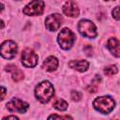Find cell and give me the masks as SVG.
<instances>
[{"label": "cell", "mask_w": 120, "mask_h": 120, "mask_svg": "<svg viewBox=\"0 0 120 120\" xmlns=\"http://www.w3.org/2000/svg\"><path fill=\"white\" fill-rule=\"evenodd\" d=\"M53 94H54L53 86L49 81H43L36 86L35 95L37 98L42 103L49 102L52 98Z\"/></svg>", "instance_id": "cell-1"}, {"label": "cell", "mask_w": 120, "mask_h": 120, "mask_svg": "<svg viewBox=\"0 0 120 120\" xmlns=\"http://www.w3.org/2000/svg\"><path fill=\"white\" fill-rule=\"evenodd\" d=\"M94 108L101 112V113H109L112 111V109L114 108V100L109 97V96H105V97H98L97 98L94 102H93Z\"/></svg>", "instance_id": "cell-2"}, {"label": "cell", "mask_w": 120, "mask_h": 120, "mask_svg": "<svg viewBox=\"0 0 120 120\" xmlns=\"http://www.w3.org/2000/svg\"><path fill=\"white\" fill-rule=\"evenodd\" d=\"M75 34L68 28H63L58 34V43L64 50H68L72 47L75 41Z\"/></svg>", "instance_id": "cell-3"}, {"label": "cell", "mask_w": 120, "mask_h": 120, "mask_svg": "<svg viewBox=\"0 0 120 120\" xmlns=\"http://www.w3.org/2000/svg\"><path fill=\"white\" fill-rule=\"evenodd\" d=\"M78 30L82 36L84 38H94L98 36L97 27L91 21L88 20H82L78 23Z\"/></svg>", "instance_id": "cell-4"}, {"label": "cell", "mask_w": 120, "mask_h": 120, "mask_svg": "<svg viewBox=\"0 0 120 120\" xmlns=\"http://www.w3.org/2000/svg\"><path fill=\"white\" fill-rule=\"evenodd\" d=\"M17 44L12 40H7L0 45V54L6 59H12L17 54Z\"/></svg>", "instance_id": "cell-5"}, {"label": "cell", "mask_w": 120, "mask_h": 120, "mask_svg": "<svg viewBox=\"0 0 120 120\" xmlns=\"http://www.w3.org/2000/svg\"><path fill=\"white\" fill-rule=\"evenodd\" d=\"M43 11H44V2L42 0H33L22 9V12L25 15H29V16L41 15Z\"/></svg>", "instance_id": "cell-6"}, {"label": "cell", "mask_w": 120, "mask_h": 120, "mask_svg": "<svg viewBox=\"0 0 120 120\" xmlns=\"http://www.w3.org/2000/svg\"><path fill=\"white\" fill-rule=\"evenodd\" d=\"M38 54L32 49H25L22 53V63L26 68H34L38 64Z\"/></svg>", "instance_id": "cell-7"}, {"label": "cell", "mask_w": 120, "mask_h": 120, "mask_svg": "<svg viewBox=\"0 0 120 120\" xmlns=\"http://www.w3.org/2000/svg\"><path fill=\"white\" fill-rule=\"evenodd\" d=\"M7 108L9 112H17L20 113H23L27 111V109L29 108V105H28V103H26L17 98H14L7 103Z\"/></svg>", "instance_id": "cell-8"}, {"label": "cell", "mask_w": 120, "mask_h": 120, "mask_svg": "<svg viewBox=\"0 0 120 120\" xmlns=\"http://www.w3.org/2000/svg\"><path fill=\"white\" fill-rule=\"evenodd\" d=\"M63 22V17L58 14V13H54L52 15H49L46 20H45V25L47 27L48 30L50 31H56L62 24Z\"/></svg>", "instance_id": "cell-9"}, {"label": "cell", "mask_w": 120, "mask_h": 120, "mask_svg": "<svg viewBox=\"0 0 120 120\" xmlns=\"http://www.w3.org/2000/svg\"><path fill=\"white\" fill-rule=\"evenodd\" d=\"M63 12L68 17H78L80 14V9L74 1L68 0L63 6Z\"/></svg>", "instance_id": "cell-10"}, {"label": "cell", "mask_w": 120, "mask_h": 120, "mask_svg": "<svg viewBox=\"0 0 120 120\" xmlns=\"http://www.w3.org/2000/svg\"><path fill=\"white\" fill-rule=\"evenodd\" d=\"M6 71L10 72L11 76H12V80L14 82H20L23 79V73L21 69H19L16 66L14 65H8L6 67Z\"/></svg>", "instance_id": "cell-11"}, {"label": "cell", "mask_w": 120, "mask_h": 120, "mask_svg": "<svg viewBox=\"0 0 120 120\" xmlns=\"http://www.w3.org/2000/svg\"><path fill=\"white\" fill-rule=\"evenodd\" d=\"M58 60L54 56H49L45 59V61L42 64V68H44L47 71H54L58 68Z\"/></svg>", "instance_id": "cell-12"}, {"label": "cell", "mask_w": 120, "mask_h": 120, "mask_svg": "<svg viewBox=\"0 0 120 120\" xmlns=\"http://www.w3.org/2000/svg\"><path fill=\"white\" fill-rule=\"evenodd\" d=\"M68 66L72 68L77 69L80 72H83L88 69L89 63L86 60H72L68 63Z\"/></svg>", "instance_id": "cell-13"}, {"label": "cell", "mask_w": 120, "mask_h": 120, "mask_svg": "<svg viewBox=\"0 0 120 120\" xmlns=\"http://www.w3.org/2000/svg\"><path fill=\"white\" fill-rule=\"evenodd\" d=\"M107 47L110 52L116 57L120 56V49H119V40L116 38H111L107 42Z\"/></svg>", "instance_id": "cell-14"}, {"label": "cell", "mask_w": 120, "mask_h": 120, "mask_svg": "<svg viewBox=\"0 0 120 120\" xmlns=\"http://www.w3.org/2000/svg\"><path fill=\"white\" fill-rule=\"evenodd\" d=\"M53 107L58 111H66L68 109V102L62 98H58L53 103Z\"/></svg>", "instance_id": "cell-15"}, {"label": "cell", "mask_w": 120, "mask_h": 120, "mask_svg": "<svg viewBox=\"0 0 120 120\" xmlns=\"http://www.w3.org/2000/svg\"><path fill=\"white\" fill-rule=\"evenodd\" d=\"M117 71H118V69H117L116 66H109V67H106L104 68V73L107 76H111V75L116 74Z\"/></svg>", "instance_id": "cell-16"}, {"label": "cell", "mask_w": 120, "mask_h": 120, "mask_svg": "<svg viewBox=\"0 0 120 120\" xmlns=\"http://www.w3.org/2000/svg\"><path fill=\"white\" fill-rule=\"evenodd\" d=\"M81 98H82V94L81 93H79L78 91H72L71 92V98L74 100V101H79L80 99H81Z\"/></svg>", "instance_id": "cell-17"}, {"label": "cell", "mask_w": 120, "mask_h": 120, "mask_svg": "<svg viewBox=\"0 0 120 120\" xmlns=\"http://www.w3.org/2000/svg\"><path fill=\"white\" fill-rule=\"evenodd\" d=\"M83 51H84V52H85V54H86L87 56H91V55H92L93 49H92V46H91V45H86V46H84Z\"/></svg>", "instance_id": "cell-18"}, {"label": "cell", "mask_w": 120, "mask_h": 120, "mask_svg": "<svg viewBox=\"0 0 120 120\" xmlns=\"http://www.w3.org/2000/svg\"><path fill=\"white\" fill-rule=\"evenodd\" d=\"M112 16H113V18H114L115 20H117V21L119 20V7H118V6L115 7L114 9H112Z\"/></svg>", "instance_id": "cell-19"}, {"label": "cell", "mask_w": 120, "mask_h": 120, "mask_svg": "<svg viewBox=\"0 0 120 120\" xmlns=\"http://www.w3.org/2000/svg\"><path fill=\"white\" fill-rule=\"evenodd\" d=\"M7 95V89L3 86H0V101H2Z\"/></svg>", "instance_id": "cell-20"}, {"label": "cell", "mask_w": 120, "mask_h": 120, "mask_svg": "<svg viewBox=\"0 0 120 120\" xmlns=\"http://www.w3.org/2000/svg\"><path fill=\"white\" fill-rule=\"evenodd\" d=\"M48 118H49V119H51V118H60V119H68V118H69V119H72V117H71V116H68V115L61 116V115H56V114H52V115H50Z\"/></svg>", "instance_id": "cell-21"}, {"label": "cell", "mask_w": 120, "mask_h": 120, "mask_svg": "<svg viewBox=\"0 0 120 120\" xmlns=\"http://www.w3.org/2000/svg\"><path fill=\"white\" fill-rule=\"evenodd\" d=\"M87 91H88V92H90V93H95V92H97V91H98V87L93 83V84H91L90 86H88V87H87Z\"/></svg>", "instance_id": "cell-22"}, {"label": "cell", "mask_w": 120, "mask_h": 120, "mask_svg": "<svg viewBox=\"0 0 120 120\" xmlns=\"http://www.w3.org/2000/svg\"><path fill=\"white\" fill-rule=\"evenodd\" d=\"M4 119H19V117L15 115H8V116H5Z\"/></svg>", "instance_id": "cell-23"}, {"label": "cell", "mask_w": 120, "mask_h": 120, "mask_svg": "<svg viewBox=\"0 0 120 120\" xmlns=\"http://www.w3.org/2000/svg\"><path fill=\"white\" fill-rule=\"evenodd\" d=\"M5 24H4V22L2 20H0V28H4Z\"/></svg>", "instance_id": "cell-24"}, {"label": "cell", "mask_w": 120, "mask_h": 120, "mask_svg": "<svg viewBox=\"0 0 120 120\" xmlns=\"http://www.w3.org/2000/svg\"><path fill=\"white\" fill-rule=\"evenodd\" d=\"M4 10V5L3 4H0V12Z\"/></svg>", "instance_id": "cell-25"}, {"label": "cell", "mask_w": 120, "mask_h": 120, "mask_svg": "<svg viewBox=\"0 0 120 120\" xmlns=\"http://www.w3.org/2000/svg\"><path fill=\"white\" fill-rule=\"evenodd\" d=\"M105 1H109V0H105ZM112 1H113V0H112Z\"/></svg>", "instance_id": "cell-26"}]
</instances>
